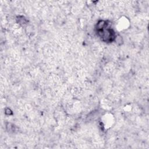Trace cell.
Here are the masks:
<instances>
[{
	"mask_svg": "<svg viewBox=\"0 0 149 149\" xmlns=\"http://www.w3.org/2000/svg\"><path fill=\"white\" fill-rule=\"evenodd\" d=\"M93 144L95 147H100L103 144L102 139L100 136H95L93 139Z\"/></svg>",
	"mask_w": 149,
	"mask_h": 149,
	"instance_id": "obj_4",
	"label": "cell"
},
{
	"mask_svg": "<svg viewBox=\"0 0 149 149\" xmlns=\"http://www.w3.org/2000/svg\"><path fill=\"white\" fill-rule=\"evenodd\" d=\"M102 123L104 126L107 127H110L114 123V117L111 113H107L104 115L102 118Z\"/></svg>",
	"mask_w": 149,
	"mask_h": 149,
	"instance_id": "obj_3",
	"label": "cell"
},
{
	"mask_svg": "<svg viewBox=\"0 0 149 149\" xmlns=\"http://www.w3.org/2000/svg\"><path fill=\"white\" fill-rule=\"evenodd\" d=\"M101 105L103 108L105 109H111V108L112 102L108 99H104L102 101Z\"/></svg>",
	"mask_w": 149,
	"mask_h": 149,
	"instance_id": "obj_5",
	"label": "cell"
},
{
	"mask_svg": "<svg viewBox=\"0 0 149 149\" xmlns=\"http://www.w3.org/2000/svg\"><path fill=\"white\" fill-rule=\"evenodd\" d=\"M114 69V66L112 63H109L107 65L105 68V70L107 72H111Z\"/></svg>",
	"mask_w": 149,
	"mask_h": 149,
	"instance_id": "obj_6",
	"label": "cell"
},
{
	"mask_svg": "<svg viewBox=\"0 0 149 149\" xmlns=\"http://www.w3.org/2000/svg\"><path fill=\"white\" fill-rule=\"evenodd\" d=\"M102 29L99 30V33L104 41H109L113 37V32L109 29Z\"/></svg>",
	"mask_w": 149,
	"mask_h": 149,
	"instance_id": "obj_1",
	"label": "cell"
},
{
	"mask_svg": "<svg viewBox=\"0 0 149 149\" xmlns=\"http://www.w3.org/2000/svg\"><path fill=\"white\" fill-rule=\"evenodd\" d=\"M129 25L130 24L129 20L125 17H122L118 20L116 27L119 30H123L126 29Z\"/></svg>",
	"mask_w": 149,
	"mask_h": 149,
	"instance_id": "obj_2",
	"label": "cell"
}]
</instances>
